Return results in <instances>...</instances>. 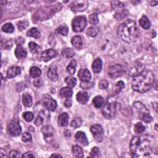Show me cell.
Returning a JSON list of instances; mask_svg holds the SVG:
<instances>
[{
	"mask_svg": "<svg viewBox=\"0 0 158 158\" xmlns=\"http://www.w3.org/2000/svg\"><path fill=\"white\" fill-rule=\"evenodd\" d=\"M155 76L150 70H143L138 75L133 77L132 88L140 93H144L149 91L154 84Z\"/></svg>",
	"mask_w": 158,
	"mask_h": 158,
	"instance_id": "obj_2",
	"label": "cell"
},
{
	"mask_svg": "<svg viewBox=\"0 0 158 158\" xmlns=\"http://www.w3.org/2000/svg\"><path fill=\"white\" fill-rule=\"evenodd\" d=\"M1 30L6 33H12L14 31V27L11 23H6L2 26Z\"/></svg>",
	"mask_w": 158,
	"mask_h": 158,
	"instance_id": "obj_37",
	"label": "cell"
},
{
	"mask_svg": "<svg viewBox=\"0 0 158 158\" xmlns=\"http://www.w3.org/2000/svg\"><path fill=\"white\" fill-rule=\"evenodd\" d=\"M93 86V83H90L89 82H83L81 83V87L83 89H89L91 88Z\"/></svg>",
	"mask_w": 158,
	"mask_h": 158,
	"instance_id": "obj_50",
	"label": "cell"
},
{
	"mask_svg": "<svg viewBox=\"0 0 158 158\" xmlns=\"http://www.w3.org/2000/svg\"><path fill=\"white\" fill-rule=\"evenodd\" d=\"M133 112L136 117L146 123H149L153 120L149 110L140 101H136L133 104Z\"/></svg>",
	"mask_w": 158,
	"mask_h": 158,
	"instance_id": "obj_5",
	"label": "cell"
},
{
	"mask_svg": "<svg viewBox=\"0 0 158 158\" xmlns=\"http://www.w3.org/2000/svg\"><path fill=\"white\" fill-rule=\"evenodd\" d=\"M8 130L9 133L13 136H19L22 132V129L17 120H12L10 122L8 125Z\"/></svg>",
	"mask_w": 158,
	"mask_h": 158,
	"instance_id": "obj_10",
	"label": "cell"
},
{
	"mask_svg": "<svg viewBox=\"0 0 158 158\" xmlns=\"http://www.w3.org/2000/svg\"><path fill=\"white\" fill-rule=\"evenodd\" d=\"M89 21L91 25H96L99 22V19L96 13H93L89 16Z\"/></svg>",
	"mask_w": 158,
	"mask_h": 158,
	"instance_id": "obj_41",
	"label": "cell"
},
{
	"mask_svg": "<svg viewBox=\"0 0 158 158\" xmlns=\"http://www.w3.org/2000/svg\"><path fill=\"white\" fill-rule=\"evenodd\" d=\"M138 30L136 22L128 19L121 24L118 27L117 34L121 40L127 43H130L137 37Z\"/></svg>",
	"mask_w": 158,
	"mask_h": 158,
	"instance_id": "obj_3",
	"label": "cell"
},
{
	"mask_svg": "<svg viewBox=\"0 0 158 158\" xmlns=\"http://www.w3.org/2000/svg\"><path fill=\"white\" fill-rule=\"evenodd\" d=\"M41 70L40 68L36 66H33L30 69V75L33 78H37L41 75Z\"/></svg>",
	"mask_w": 158,
	"mask_h": 158,
	"instance_id": "obj_32",
	"label": "cell"
},
{
	"mask_svg": "<svg viewBox=\"0 0 158 158\" xmlns=\"http://www.w3.org/2000/svg\"><path fill=\"white\" fill-rule=\"evenodd\" d=\"M90 130L93 134V137L96 141L101 142L103 141L104 131L101 125L98 124L93 125L90 128Z\"/></svg>",
	"mask_w": 158,
	"mask_h": 158,
	"instance_id": "obj_11",
	"label": "cell"
},
{
	"mask_svg": "<svg viewBox=\"0 0 158 158\" xmlns=\"http://www.w3.org/2000/svg\"><path fill=\"white\" fill-rule=\"evenodd\" d=\"M65 82L69 87L73 88L77 84V80L75 78L73 77L68 76L65 78Z\"/></svg>",
	"mask_w": 158,
	"mask_h": 158,
	"instance_id": "obj_33",
	"label": "cell"
},
{
	"mask_svg": "<svg viewBox=\"0 0 158 158\" xmlns=\"http://www.w3.org/2000/svg\"><path fill=\"white\" fill-rule=\"evenodd\" d=\"M139 24L142 28H143L144 29H146V30L149 29L151 27V22L149 20L148 17L145 15H143L140 19Z\"/></svg>",
	"mask_w": 158,
	"mask_h": 158,
	"instance_id": "obj_24",
	"label": "cell"
},
{
	"mask_svg": "<svg viewBox=\"0 0 158 158\" xmlns=\"http://www.w3.org/2000/svg\"><path fill=\"white\" fill-rule=\"evenodd\" d=\"M104 100L101 96H96L93 99V104L96 108H100L104 104Z\"/></svg>",
	"mask_w": 158,
	"mask_h": 158,
	"instance_id": "obj_27",
	"label": "cell"
},
{
	"mask_svg": "<svg viewBox=\"0 0 158 158\" xmlns=\"http://www.w3.org/2000/svg\"><path fill=\"white\" fill-rule=\"evenodd\" d=\"M42 103L43 106L48 111H54L57 107V103L48 94H45L42 96Z\"/></svg>",
	"mask_w": 158,
	"mask_h": 158,
	"instance_id": "obj_9",
	"label": "cell"
},
{
	"mask_svg": "<svg viewBox=\"0 0 158 158\" xmlns=\"http://www.w3.org/2000/svg\"><path fill=\"white\" fill-rule=\"evenodd\" d=\"M14 53H15L16 57L19 60L25 58L27 55V51L25 49H24L21 45L17 46Z\"/></svg>",
	"mask_w": 158,
	"mask_h": 158,
	"instance_id": "obj_19",
	"label": "cell"
},
{
	"mask_svg": "<svg viewBox=\"0 0 158 158\" xmlns=\"http://www.w3.org/2000/svg\"><path fill=\"white\" fill-rule=\"evenodd\" d=\"M12 46V42L11 40H9V41H7V42L6 43V44H5V48H6V49H10Z\"/></svg>",
	"mask_w": 158,
	"mask_h": 158,
	"instance_id": "obj_55",
	"label": "cell"
},
{
	"mask_svg": "<svg viewBox=\"0 0 158 158\" xmlns=\"http://www.w3.org/2000/svg\"><path fill=\"white\" fill-rule=\"evenodd\" d=\"M109 86V83L106 80L103 79L99 83V88L101 90H106Z\"/></svg>",
	"mask_w": 158,
	"mask_h": 158,
	"instance_id": "obj_48",
	"label": "cell"
},
{
	"mask_svg": "<svg viewBox=\"0 0 158 158\" xmlns=\"http://www.w3.org/2000/svg\"><path fill=\"white\" fill-rule=\"evenodd\" d=\"M57 31L63 36H66L68 33L69 28L66 24H62L57 28Z\"/></svg>",
	"mask_w": 158,
	"mask_h": 158,
	"instance_id": "obj_39",
	"label": "cell"
},
{
	"mask_svg": "<svg viewBox=\"0 0 158 158\" xmlns=\"http://www.w3.org/2000/svg\"><path fill=\"white\" fill-rule=\"evenodd\" d=\"M23 117L27 122H30L33 119V114L31 112H25L23 114Z\"/></svg>",
	"mask_w": 158,
	"mask_h": 158,
	"instance_id": "obj_47",
	"label": "cell"
},
{
	"mask_svg": "<svg viewBox=\"0 0 158 158\" xmlns=\"http://www.w3.org/2000/svg\"><path fill=\"white\" fill-rule=\"evenodd\" d=\"M72 151L73 156L75 157L80 158V157H83L84 154H83V151L82 148L80 146H78L77 145H75L72 146Z\"/></svg>",
	"mask_w": 158,
	"mask_h": 158,
	"instance_id": "obj_26",
	"label": "cell"
},
{
	"mask_svg": "<svg viewBox=\"0 0 158 158\" xmlns=\"http://www.w3.org/2000/svg\"><path fill=\"white\" fill-rule=\"evenodd\" d=\"M21 73V69L19 67H11L8 69L7 71V76L8 78H11L15 77Z\"/></svg>",
	"mask_w": 158,
	"mask_h": 158,
	"instance_id": "obj_22",
	"label": "cell"
},
{
	"mask_svg": "<svg viewBox=\"0 0 158 158\" xmlns=\"http://www.w3.org/2000/svg\"><path fill=\"white\" fill-rule=\"evenodd\" d=\"M34 157L35 156L31 152H27L22 156V157Z\"/></svg>",
	"mask_w": 158,
	"mask_h": 158,
	"instance_id": "obj_56",
	"label": "cell"
},
{
	"mask_svg": "<svg viewBox=\"0 0 158 158\" xmlns=\"http://www.w3.org/2000/svg\"><path fill=\"white\" fill-rule=\"evenodd\" d=\"M22 102L25 106L28 107H31L33 103L32 96L30 95H28V93L24 94L22 95Z\"/></svg>",
	"mask_w": 158,
	"mask_h": 158,
	"instance_id": "obj_29",
	"label": "cell"
},
{
	"mask_svg": "<svg viewBox=\"0 0 158 158\" xmlns=\"http://www.w3.org/2000/svg\"><path fill=\"white\" fill-rule=\"evenodd\" d=\"M48 78L50 80L55 82L58 80L59 75L57 74V68L55 65H51L49 67L48 73H47Z\"/></svg>",
	"mask_w": 158,
	"mask_h": 158,
	"instance_id": "obj_16",
	"label": "cell"
},
{
	"mask_svg": "<svg viewBox=\"0 0 158 158\" xmlns=\"http://www.w3.org/2000/svg\"><path fill=\"white\" fill-rule=\"evenodd\" d=\"M24 42H25V40H24V38L23 37H18L17 38L16 40H15V43H16V45L17 46L19 45H22L24 43Z\"/></svg>",
	"mask_w": 158,
	"mask_h": 158,
	"instance_id": "obj_52",
	"label": "cell"
},
{
	"mask_svg": "<svg viewBox=\"0 0 158 158\" xmlns=\"http://www.w3.org/2000/svg\"><path fill=\"white\" fill-rule=\"evenodd\" d=\"M43 121H44L43 119L40 116H38L35 120V124L37 126H40L43 124Z\"/></svg>",
	"mask_w": 158,
	"mask_h": 158,
	"instance_id": "obj_51",
	"label": "cell"
},
{
	"mask_svg": "<svg viewBox=\"0 0 158 158\" xmlns=\"http://www.w3.org/2000/svg\"><path fill=\"white\" fill-rule=\"evenodd\" d=\"M149 4H150V5L151 6H156L157 4V3H158V2L157 1H149Z\"/></svg>",
	"mask_w": 158,
	"mask_h": 158,
	"instance_id": "obj_58",
	"label": "cell"
},
{
	"mask_svg": "<svg viewBox=\"0 0 158 158\" xmlns=\"http://www.w3.org/2000/svg\"><path fill=\"white\" fill-rule=\"evenodd\" d=\"M119 109V104L116 102L105 104L102 109L103 116L107 119H112L116 117Z\"/></svg>",
	"mask_w": 158,
	"mask_h": 158,
	"instance_id": "obj_6",
	"label": "cell"
},
{
	"mask_svg": "<svg viewBox=\"0 0 158 158\" xmlns=\"http://www.w3.org/2000/svg\"><path fill=\"white\" fill-rule=\"evenodd\" d=\"M145 130V126L141 122L136 123L134 127V131L136 134L142 133Z\"/></svg>",
	"mask_w": 158,
	"mask_h": 158,
	"instance_id": "obj_38",
	"label": "cell"
},
{
	"mask_svg": "<svg viewBox=\"0 0 158 158\" xmlns=\"http://www.w3.org/2000/svg\"><path fill=\"white\" fill-rule=\"evenodd\" d=\"M27 35L28 37H33L35 38H39L41 35L40 31L35 27H33L30 28L29 30H28L27 32Z\"/></svg>",
	"mask_w": 158,
	"mask_h": 158,
	"instance_id": "obj_28",
	"label": "cell"
},
{
	"mask_svg": "<svg viewBox=\"0 0 158 158\" xmlns=\"http://www.w3.org/2000/svg\"><path fill=\"white\" fill-rule=\"evenodd\" d=\"M103 67V62L101 59L97 58L93 62L92 68L95 73H99L101 72Z\"/></svg>",
	"mask_w": 158,
	"mask_h": 158,
	"instance_id": "obj_23",
	"label": "cell"
},
{
	"mask_svg": "<svg viewBox=\"0 0 158 158\" xmlns=\"http://www.w3.org/2000/svg\"><path fill=\"white\" fill-rule=\"evenodd\" d=\"M71 43L75 48L77 49H80L82 48L83 45L82 39L81 37L78 35L74 36V37H73L71 39Z\"/></svg>",
	"mask_w": 158,
	"mask_h": 158,
	"instance_id": "obj_21",
	"label": "cell"
},
{
	"mask_svg": "<svg viewBox=\"0 0 158 158\" xmlns=\"http://www.w3.org/2000/svg\"><path fill=\"white\" fill-rule=\"evenodd\" d=\"M64 106H65L67 107H70L72 106V100H71V99L67 98L65 101V102H64Z\"/></svg>",
	"mask_w": 158,
	"mask_h": 158,
	"instance_id": "obj_54",
	"label": "cell"
},
{
	"mask_svg": "<svg viewBox=\"0 0 158 158\" xmlns=\"http://www.w3.org/2000/svg\"><path fill=\"white\" fill-rule=\"evenodd\" d=\"M62 55L65 58H72V57H73L75 56V52L72 49L67 48L62 50Z\"/></svg>",
	"mask_w": 158,
	"mask_h": 158,
	"instance_id": "obj_30",
	"label": "cell"
},
{
	"mask_svg": "<svg viewBox=\"0 0 158 158\" xmlns=\"http://www.w3.org/2000/svg\"><path fill=\"white\" fill-rule=\"evenodd\" d=\"M57 123L60 127L67 126L69 124V115L66 112L61 114L58 117Z\"/></svg>",
	"mask_w": 158,
	"mask_h": 158,
	"instance_id": "obj_20",
	"label": "cell"
},
{
	"mask_svg": "<svg viewBox=\"0 0 158 158\" xmlns=\"http://www.w3.org/2000/svg\"><path fill=\"white\" fill-rule=\"evenodd\" d=\"M128 15V12L127 10L124 9L121 11L120 12H118L117 13H116V14L114 15V17L116 18L117 20H122L124 19H125V17H127Z\"/></svg>",
	"mask_w": 158,
	"mask_h": 158,
	"instance_id": "obj_34",
	"label": "cell"
},
{
	"mask_svg": "<svg viewBox=\"0 0 158 158\" xmlns=\"http://www.w3.org/2000/svg\"><path fill=\"white\" fill-rule=\"evenodd\" d=\"M111 7L113 9H117L124 8V4L119 1H111Z\"/></svg>",
	"mask_w": 158,
	"mask_h": 158,
	"instance_id": "obj_44",
	"label": "cell"
},
{
	"mask_svg": "<svg viewBox=\"0 0 158 158\" xmlns=\"http://www.w3.org/2000/svg\"><path fill=\"white\" fill-rule=\"evenodd\" d=\"M32 140V135L28 132H25L22 135V140L24 143H29L31 142Z\"/></svg>",
	"mask_w": 158,
	"mask_h": 158,
	"instance_id": "obj_46",
	"label": "cell"
},
{
	"mask_svg": "<svg viewBox=\"0 0 158 158\" xmlns=\"http://www.w3.org/2000/svg\"><path fill=\"white\" fill-rule=\"evenodd\" d=\"M157 124H156V125H155V129H156V130H157Z\"/></svg>",
	"mask_w": 158,
	"mask_h": 158,
	"instance_id": "obj_60",
	"label": "cell"
},
{
	"mask_svg": "<svg viewBox=\"0 0 158 158\" xmlns=\"http://www.w3.org/2000/svg\"><path fill=\"white\" fill-rule=\"evenodd\" d=\"M24 87H25V86L24 83H23L22 82L19 83L17 85V86H16L17 91H21L24 90Z\"/></svg>",
	"mask_w": 158,
	"mask_h": 158,
	"instance_id": "obj_53",
	"label": "cell"
},
{
	"mask_svg": "<svg viewBox=\"0 0 158 158\" xmlns=\"http://www.w3.org/2000/svg\"><path fill=\"white\" fill-rule=\"evenodd\" d=\"M88 6L87 1H75L70 4V8L74 12L85 11Z\"/></svg>",
	"mask_w": 158,
	"mask_h": 158,
	"instance_id": "obj_12",
	"label": "cell"
},
{
	"mask_svg": "<svg viewBox=\"0 0 158 158\" xmlns=\"http://www.w3.org/2000/svg\"><path fill=\"white\" fill-rule=\"evenodd\" d=\"M28 47H29L30 51L33 54H37L40 51V46L36 43L35 42H30L29 44H28Z\"/></svg>",
	"mask_w": 158,
	"mask_h": 158,
	"instance_id": "obj_36",
	"label": "cell"
},
{
	"mask_svg": "<svg viewBox=\"0 0 158 158\" xmlns=\"http://www.w3.org/2000/svg\"><path fill=\"white\" fill-rule=\"evenodd\" d=\"M82 122H83V121H82V118L77 117L71 122L70 125L72 127H73L74 128H77L82 125Z\"/></svg>",
	"mask_w": 158,
	"mask_h": 158,
	"instance_id": "obj_40",
	"label": "cell"
},
{
	"mask_svg": "<svg viewBox=\"0 0 158 158\" xmlns=\"http://www.w3.org/2000/svg\"><path fill=\"white\" fill-rule=\"evenodd\" d=\"M28 25H29V24H28V22H27V20H21L17 23V26L19 31H22L27 28Z\"/></svg>",
	"mask_w": 158,
	"mask_h": 158,
	"instance_id": "obj_43",
	"label": "cell"
},
{
	"mask_svg": "<svg viewBox=\"0 0 158 158\" xmlns=\"http://www.w3.org/2000/svg\"><path fill=\"white\" fill-rule=\"evenodd\" d=\"M0 156L2 157H7L6 153V151L4 150L3 148L1 149V151H0Z\"/></svg>",
	"mask_w": 158,
	"mask_h": 158,
	"instance_id": "obj_57",
	"label": "cell"
},
{
	"mask_svg": "<svg viewBox=\"0 0 158 158\" xmlns=\"http://www.w3.org/2000/svg\"><path fill=\"white\" fill-rule=\"evenodd\" d=\"M41 132L44 136L45 140L52 137L54 134V128L49 125H46L43 127L41 129Z\"/></svg>",
	"mask_w": 158,
	"mask_h": 158,
	"instance_id": "obj_15",
	"label": "cell"
},
{
	"mask_svg": "<svg viewBox=\"0 0 158 158\" xmlns=\"http://www.w3.org/2000/svg\"><path fill=\"white\" fill-rule=\"evenodd\" d=\"M62 8L61 3L43 6L40 8L34 14V20L40 22V21L46 20L51 18L56 13L59 11Z\"/></svg>",
	"mask_w": 158,
	"mask_h": 158,
	"instance_id": "obj_4",
	"label": "cell"
},
{
	"mask_svg": "<svg viewBox=\"0 0 158 158\" xmlns=\"http://www.w3.org/2000/svg\"><path fill=\"white\" fill-rule=\"evenodd\" d=\"M57 56V53L54 49H49L43 52L40 55V59L44 62H48Z\"/></svg>",
	"mask_w": 158,
	"mask_h": 158,
	"instance_id": "obj_13",
	"label": "cell"
},
{
	"mask_svg": "<svg viewBox=\"0 0 158 158\" xmlns=\"http://www.w3.org/2000/svg\"><path fill=\"white\" fill-rule=\"evenodd\" d=\"M100 155H101V153H100L99 149L96 146L93 147L92 149L91 150V152H90L91 157H99Z\"/></svg>",
	"mask_w": 158,
	"mask_h": 158,
	"instance_id": "obj_45",
	"label": "cell"
},
{
	"mask_svg": "<svg viewBox=\"0 0 158 158\" xmlns=\"http://www.w3.org/2000/svg\"><path fill=\"white\" fill-rule=\"evenodd\" d=\"M124 88H125L124 83L122 81H119L116 84V87H115V93H116L117 95H118Z\"/></svg>",
	"mask_w": 158,
	"mask_h": 158,
	"instance_id": "obj_42",
	"label": "cell"
},
{
	"mask_svg": "<svg viewBox=\"0 0 158 158\" xmlns=\"http://www.w3.org/2000/svg\"><path fill=\"white\" fill-rule=\"evenodd\" d=\"M75 138L76 140L80 143L83 146H87L88 145V141L87 139V136L85 133L83 132H78L75 135Z\"/></svg>",
	"mask_w": 158,
	"mask_h": 158,
	"instance_id": "obj_17",
	"label": "cell"
},
{
	"mask_svg": "<svg viewBox=\"0 0 158 158\" xmlns=\"http://www.w3.org/2000/svg\"><path fill=\"white\" fill-rule=\"evenodd\" d=\"M76 99L79 103L81 104H85L88 102L89 97L87 92L79 91L76 95Z\"/></svg>",
	"mask_w": 158,
	"mask_h": 158,
	"instance_id": "obj_18",
	"label": "cell"
},
{
	"mask_svg": "<svg viewBox=\"0 0 158 158\" xmlns=\"http://www.w3.org/2000/svg\"><path fill=\"white\" fill-rule=\"evenodd\" d=\"M9 156L11 157H19L20 156V152L17 150H12L9 153Z\"/></svg>",
	"mask_w": 158,
	"mask_h": 158,
	"instance_id": "obj_49",
	"label": "cell"
},
{
	"mask_svg": "<svg viewBox=\"0 0 158 158\" xmlns=\"http://www.w3.org/2000/svg\"><path fill=\"white\" fill-rule=\"evenodd\" d=\"M76 67H77V62L74 59L70 62L69 65L67 67V72L70 75H74L75 73Z\"/></svg>",
	"mask_w": 158,
	"mask_h": 158,
	"instance_id": "obj_31",
	"label": "cell"
},
{
	"mask_svg": "<svg viewBox=\"0 0 158 158\" xmlns=\"http://www.w3.org/2000/svg\"><path fill=\"white\" fill-rule=\"evenodd\" d=\"M154 138L149 135H142L132 138L130 149L132 157H141L149 156L153 151Z\"/></svg>",
	"mask_w": 158,
	"mask_h": 158,
	"instance_id": "obj_1",
	"label": "cell"
},
{
	"mask_svg": "<svg viewBox=\"0 0 158 158\" xmlns=\"http://www.w3.org/2000/svg\"><path fill=\"white\" fill-rule=\"evenodd\" d=\"M99 28L98 27H91L87 30V33L91 37H95L98 34Z\"/></svg>",
	"mask_w": 158,
	"mask_h": 158,
	"instance_id": "obj_35",
	"label": "cell"
},
{
	"mask_svg": "<svg viewBox=\"0 0 158 158\" xmlns=\"http://www.w3.org/2000/svg\"><path fill=\"white\" fill-rule=\"evenodd\" d=\"M72 94H73L72 90L69 87H63L60 90V95L63 98H69L72 96Z\"/></svg>",
	"mask_w": 158,
	"mask_h": 158,
	"instance_id": "obj_25",
	"label": "cell"
},
{
	"mask_svg": "<svg viewBox=\"0 0 158 158\" xmlns=\"http://www.w3.org/2000/svg\"><path fill=\"white\" fill-rule=\"evenodd\" d=\"M62 157V156L61 155L59 154H52L51 156V157Z\"/></svg>",
	"mask_w": 158,
	"mask_h": 158,
	"instance_id": "obj_59",
	"label": "cell"
},
{
	"mask_svg": "<svg viewBox=\"0 0 158 158\" xmlns=\"http://www.w3.org/2000/svg\"><path fill=\"white\" fill-rule=\"evenodd\" d=\"M87 24V19L85 16H77L72 20V28L75 32H81Z\"/></svg>",
	"mask_w": 158,
	"mask_h": 158,
	"instance_id": "obj_7",
	"label": "cell"
},
{
	"mask_svg": "<svg viewBox=\"0 0 158 158\" xmlns=\"http://www.w3.org/2000/svg\"><path fill=\"white\" fill-rule=\"evenodd\" d=\"M126 72V67L122 64H116L111 66L108 69V75L111 78H116L122 75Z\"/></svg>",
	"mask_w": 158,
	"mask_h": 158,
	"instance_id": "obj_8",
	"label": "cell"
},
{
	"mask_svg": "<svg viewBox=\"0 0 158 158\" xmlns=\"http://www.w3.org/2000/svg\"><path fill=\"white\" fill-rule=\"evenodd\" d=\"M78 77L83 82H90L91 78L90 72L87 69H81L78 72Z\"/></svg>",
	"mask_w": 158,
	"mask_h": 158,
	"instance_id": "obj_14",
	"label": "cell"
}]
</instances>
